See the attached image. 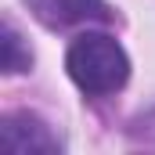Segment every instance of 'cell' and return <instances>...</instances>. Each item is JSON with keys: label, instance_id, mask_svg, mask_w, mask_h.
Listing matches in <instances>:
<instances>
[{"label": "cell", "instance_id": "obj_1", "mask_svg": "<svg viewBox=\"0 0 155 155\" xmlns=\"http://www.w3.org/2000/svg\"><path fill=\"white\" fill-rule=\"evenodd\" d=\"M65 69L83 94L105 97V94H116L130 79V58L119 47V40L108 33H79L69 43Z\"/></svg>", "mask_w": 155, "mask_h": 155}, {"label": "cell", "instance_id": "obj_4", "mask_svg": "<svg viewBox=\"0 0 155 155\" xmlns=\"http://www.w3.org/2000/svg\"><path fill=\"white\" fill-rule=\"evenodd\" d=\"M0 65H4L7 76H18V72L33 69V51H29V43L22 40V33L11 22L0 25Z\"/></svg>", "mask_w": 155, "mask_h": 155}, {"label": "cell", "instance_id": "obj_2", "mask_svg": "<svg viewBox=\"0 0 155 155\" xmlns=\"http://www.w3.org/2000/svg\"><path fill=\"white\" fill-rule=\"evenodd\" d=\"M0 148L7 155H58L61 141L33 112H11L0 119Z\"/></svg>", "mask_w": 155, "mask_h": 155}, {"label": "cell", "instance_id": "obj_3", "mask_svg": "<svg viewBox=\"0 0 155 155\" xmlns=\"http://www.w3.org/2000/svg\"><path fill=\"white\" fill-rule=\"evenodd\" d=\"M29 7L51 29L87 25V22H112V7L105 0H29Z\"/></svg>", "mask_w": 155, "mask_h": 155}]
</instances>
